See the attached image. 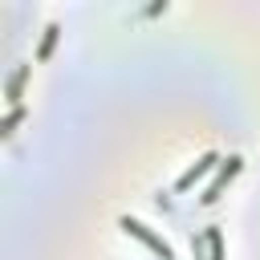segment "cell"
Instances as JSON below:
<instances>
[{
  "label": "cell",
  "instance_id": "obj_4",
  "mask_svg": "<svg viewBox=\"0 0 260 260\" xmlns=\"http://www.w3.org/2000/svg\"><path fill=\"white\" fill-rule=\"evenodd\" d=\"M195 260H223V232L219 228H203V236L191 240Z\"/></svg>",
  "mask_w": 260,
  "mask_h": 260
},
{
  "label": "cell",
  "instance_id": "obj_1",
  "mask_svg": "<svg viewBox=\"0 0 260 260\" xmlns=\"http://www.w3.org/2000/svg\"><path fill=\"white\" fill-rule=\"evenodd\" d=\"M118 228H122L126 236H134V240H142V244H146V248H150V252H154L158 260H175V252H171V244H167L162 236H154V232H150V228H146L142 219H130V215H122V219H118Z\"/></svg>",
  "mask_w": 260,
  "mask_h": 260
},
{
  "label": "cell",
  "instance_id": "obj_6",
  "mask_svg": "<svg viewBox=\"0 0 260 260\" xmlns=\"http://www.w3.org/2000/svg\"><path fill=\"white\" fill-rule=\"evenodd\" d=\"M57 37H61V24H57V20H49V24H45V32H41V45H37V61H49V57H53Z\"/></svg>",
  "mask_w": 260,
  "mask_h": 260
},
{
  "label": "cell",
  "instance_id": "obj_2",
  "mask_svg": "<svg viewBox=\"0 0 260 260\" xmlns=\"http://www.w3.org/2000/svg\"><path fill=\"white\" fill-rule=\"evenodd\" d=\"M240 171H244V158H240V154H228V158H223V162L215 167V179L207 183V191L199 195V203H207V207H211V203H215V199L223 195V187H228V183H232V179H236Z\"/></svg>",
  "mask_w": 260,
  "mask_h": 260
},
{
  "label": "cell",
  "instance_id": "obj_3",
  "mask_svg": "<svg viewBox=\"0 0 260 260\" xmlns=\"http://www.w3.org/2000/svg\"><path fill=\"white\" fill-rule=\"evenodd\" d=\"M211 167H219V154H215V150L199 154V158H195V162H191V167H187V171L175 179V191H179V195H183V191H191V187H195V183H199V179H203Z\"/></svg>",
  "mask_w": 260,
  "mask_h": 260
},
{
  "label": "cell",
  "instance_id": "obj_5",
  "mask_svg": "<svg viewBox=\"0 0 260 260\" xmlns=\"http://www.w3.org/2000/svg\"><path fill=\"white\" fill-rule=\"evenodd\" d=\"M24 81H28V65H16V69L8 73V81H4L8 110H20V106H24V102H20V89H24Z\"/></svg>",
  "mask_w": 260,
  "mask_h": 260
},
{
  "label": "cell",
  "instance_id": "obj_7",
  "mask_svg": "<svg viewBox=\"0 0 260 260\" xmlns=\"http://www.w3.org/2000/svg\"><path fill=\"white\" fill-rule=\"evenodd\" d=\"M20 118H24V106H20V110H8V114H4V122H0V134L8 138V134L20 126Z\"/></svg>",
  "mask_w": 260,
  "mask_h": 260
}]
</instances>
